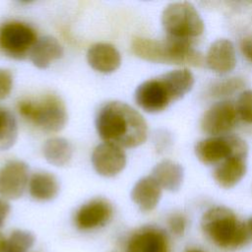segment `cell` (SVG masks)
Wrapping results in <instances>:
<instances>
[{
	"instance_id": "6da1fadb",
	"label": "cell",
	"mask_w": 252,
	"mask_h": 252,
	"mask_svg": "<svg viewBox=\"0 0 252 252\" xmlns=\"http://www.w3.org/2000/svg\"><path fill=\"white\" fill-rule=\"evenodd\" d=\"M95 128L105 143L122 149L142 145L148 135L144 117L135 108L121 101H109L99 108Z\"/></svg>"
},
{
	"instance_id": "7a4b0ae2",
	"label": "cell",
	"mask_w": 252,
	"mask_h": 252,
	"mask_svg": "<svg viewBox=\"0 0 252 252\" xmlns=\"http://www.w3.org/2000/svg\"><path fill=\"white\" fill-rule=\"evenodd\" d=\"M201 228L212 243L223 250L239 249L250 239L246 223L223 206L207 210L201 219Z\"/></svg>"
},
{
	"instance_id": "3957f363",
	"label": "cell",
	"mask_w": 252,
	"mask_h": 252,
	"mask_svg": "<svg viewBox=\"0 0 252 252\" xmlns=\"http://www.w3.org/2000/svg\"><path fill=\"white\" fill-rule=\"evenodd\" d=\"M133 52L140 58L161 64L200 66L203 58L190 40L168 36L164 39L138 37L132 42Z\"/></svg>"
},
{
	"instance_id": "277c9868",
	"label": "cell",
	"mask_w": 252,
	"mask_h": 252,
	"mask_svg": "<svg viewBox=\"0 0 252 252\" xmlns=\"http://www.w3.org/2000/svg\"><path fill=\"white\" fill-rule=\"evenodd\" d=\"M18 109L23 117L45 132H58L67 122L66 106L55 94H46L35 101H21Z\"/></svg>"
},
{
	"instance_id": "5b68a950",
	"label": "cell",
	"mask_w": 252,
	"mask_h": 252,
	"mask_svg": "<svg viewBox=\"0 0 252 252\" xmlns=\"http://www.w3.org/2000/svg\"><path fill=\"white\" fill-rule=\"evenodd\" d=\"M161 24L168 36L186 39L199 36L204 32V22L195 7L188 2L167 5L161 14Z\"/></svg>"
},
{
	"instance_id": "8992f818",
	"label": "cell",
	"mask_w": 252,
	"mask_h": 252,
	"mask_svg": "<svg viewBox=\"0 0 252 252\" xmlns=\"http://www.w3.org/2000/svg\"><path fill=\"white\" fill-rule=\"evenodd\" d=\"M248 147L236 136H215L199 141L195 145V155L204 164L222 161L232 155L247 156Z\"/></svg>"
},
{
	"instance_id": "52a82bcc",
	"label": "cell",
	"mask_w": 252,
	"mask_h": 252,
	"mask_svg": "<svg viewBox=\"0 0 252 252\" xmlns=\"http://www.w3.org/2000/svg\"><path fill=\"white\" fill-rule=\"evenodd\" d=\"M36 40L34 31L27 24L9 22L0 28V49L13 58H25Z\"/></svg>"
},
{
	"instance_id": "ba28073f",
	"label": "cell",
	"mask_w": 252,
	"mask_h": 252,
	"mask_svg": "<svg viewBox=\"0 0 252 252\" xmlns=\"http://www.w3.org/2000/svg\"><path fill=\"white\" fill-rule=\"evenodd\" d=\"M135 100L142 109L151 113L162 111L173 101L171 94L161 77L142 83L135 92Z\"/></svg>"
},
{
	"instance_id": "9c48e42d",
	"label": "cell",
	"mask_w": 252,
	"mask_h": 252,
	"mask_svg": "<svg viewBox=\"0 0 252 252\" xmlns=\"http://www.w3.org/2000/svg\"><path fill=\"white\" fill-rule=\"evenodd\" d=\"M29 166L22 160H10L0 169V196L16 200L23 196L29 185Z\"/></svg>"
},
{
	"instance_id": "30bf717a",
	"label": "cell",
	"mask_w": 252,
	"mask_h": 252,
	"mask_svg": "<svg viewBox=\"0 0 252 252\" xmlns=\"http://www.w3.org/2000/svg\"><path fill=\"white\" fill-rule=\"evenodd\" d=\"M167 233L157 226L146 225L135 230L127 239L125 252H170Z\"/></svg>"
},
{
	"instance_id": "8fae6325",
	"label": "cell",
	"mask_w": 252,
	"mask_h": 252,
	"mask_svg": "<svg viewBox=\"0 0 252 252\" xmlns=\"http://www.w3.org/2000/svg\"><path fill=\"white\" fill-rule=\"evenodd\" d=\"M113 208L103 198H95L82 205L74 215V224L80 230H93L104 226L112 218Z\"/></svg>"
},
{
	"instance_id": "7c38bea8",
	"label": "cell",
	"mask_w": 252,
	"mask_h": 252,
	"mask_svg": "<svg viewBox=\"0 0 252 252\" xmlns=\"http://www.w3.org/2000/svg\"><path fill=\"white\" fill-rule=\"evenodd\" d=\"M237 112L229 101H219L210 106L203 114L201 128L207 134L214 136L224 134L232 129L236 123Z\"/></svg>"
},
{
	"instance_id": "4fadbf2b",
	"label": "cell",
	"mask_w": 252,
	"mask_h": 252,
	"mask_svg": "<svg viewBox=\"0 0 252 252\" xmlns=\"http://www.w3.org/2000/svg\"><path fill=\"white\" fill-rule=\"evenodd\" d=\"M92 163L99 175L112 177L124 169L126 155L121 147L104 142L94 148L92 154Z\"/></svg>"
},
{
	"instance_id": "5bb4252c",
	"label": "cell",
	"mask_w": 252,
	"mask_h": 252,
	"mask_svg": "<svg viewBox=\"0 0 252 252\" xmlns=\"http://www.w3.org/2000/svg\"><path fill=\"white\" fill-rule=\"evenodd\" d=\"M208 67L217 73H227L236 65V55L233 43L225 38L214 41L206 55Z\"/></svg>"
},
{
	"instance_id": "9a60e30c",
	"label": "cell",
	"mask_w": 252,
	"mask_h": 252,
	"mask_svg": "<svg viewBox=\"0 0 252 252\" xmlns=\"http://www.w3.org/2000/svg\"><path fill=\"white\" fill-rule=\"evenodd\" d=\"M87 60L94 70L103 74L116 71L121 64L119 51L112 44L105 42L92 45L87 52Z\"/></svg>"
},
{
	"instance_id": "2e32d148",
	"label": "cell",
	"mask_w": 252,
	"mask_h": 252,
	"mask_svg": "<svg viewBox=\"0 0 252 252\" xmlns=\"http://www.w3.org/2000/svg\"><path fill=\"white\" fill-rule=\"evenodd\" d=\"M246 157L232 155L218 164L213 173L216 182L226 189L235 186L246 173Z\"/></svg>"
},
{
	"instance_id": "e0dca14e",
	"label": "cell",
	"mask_w": 252,
	"mask_h": 252,
	"mask_svg": "<svg viewBox=\"0 0 252 252\" xmlns=\"http://www.w3.org/2000/svg\"><path fill=\"white\" fill-rule=\"evenodd\" d=\"M161 187L150 175L139 179L131 191L132 201L143 212L153 211L161 197Z\"/></svg>"
},
{
	"instance_id": "ac0fdd59",
	"label": "cell",
	"mask_w": 252,
	"mask_h": 252,
	"mask_svg": "<svg viewBox=\"0 0 252 252\" xmlns=\"http://www.w3.org/2000/svg\"><path fill=\"white\" fill-rule=\"evenodd\" d=\"M63 52L61 43L55 37L45 35L35 41L29 56L35 67L45 69L53 61L61 58Z\"/></svg>"
},
{
	"instance_id": "d6986e66",
	"label": "cell",
	"mask_w": 252,
	"mask_h": 252,
	"mask_svg": "<svg viewBox=\"0 0 252 252\" xmlns=\"http://www.w3.org/2000/svg\"><path fill=\"white\" fill-rule=\"evenodd\" d=\"M30 195L36 201H50L54 199L59 192V183L57 178L46 171L33 173L29 180Z\"/></svg>"
},
{
	"instance_id": "ffe728a7",
	"label": "cell",
	"mask_w": 252,
	"mask_h": 252,
	"mask_svg": "<svg viewBox=\"0 0 252 252\" xmlns=\"http://www.w3.org/2000/svg\"><path fill=\"white\" fill-rule=\"evenodd\" d=\"M151 176L158 183L161 189L176 191L183 181V168L179 163L165 159L153 168Z\"/></svg>"
},
{
	"instance_id": "44dd1931",
	"label": "cell",
	"mask_w": 252,
	"mask_h": 252,
	"mask_svg": "<svg viewBox=\"0 0 252 252\" xmlns=\"http://www.w3.org/2000/svg\"><path fill=\"white\" fill-rule=\"evenodd\" d=\"M42 153L49 163L55 166H63L71 160L73 147L68 140L61 137H53L46 140Z\"/></svg>"
},
{
	"instance_id": "7402d4cb",
	"label": "cell",
	"mask_w": 252,
	"mask_h": 252,
	"mask_svg": "<svg viewBox=\"0 0 252 252\" xmlns=\"http://www.w3.org/2000/svg\"><path fill=\"white\" fill-rule=\"evenodd\" d=\"M160 77L166 84L173 101L183 97L194 85V76L187 69L173 70Z\"/></svg>"
},
{
	"instance_id": "603a6c76",
	"label": "cell",
	"mask_w": 252,
	"mask_h": 252,
	"mask_svg": "<svg viewBox=\"0 0 252 252\" xmlns=\"http://www.w3.org/2000/svg\"><path fill=\"white\" fill-rule=\"evenodd\" d=\"M18 137V125L15 116L0 105V151L10 149Z\"/></svg>"
},
{
	"instance_id": "cb8c5ba5",
	"label": "cell",
	"mask_w": 252,
	"mask_h": 252,
	"mask_svg": "<svg viewBox=\"0 0 252 252\" xmlns=\"http://www.w3.org/2000/svg\"><path fill=\"white\" fill-rule=\"evenodd\" d=\"M34 235L27 230L15 229L5 238L3 252H29L34 244Z\"/></svg>"
},
{
	"instance_id": "d4e9b609",
	"label": "cell",
	"mask_w": 252,
	"mask_h": 252,
	"mask_svg": "<svg viewBox=\"0 0 252 252\" xmlns=\"http://www.w3.org/2000/svg\"><path fill=\"white\" fill-rule=\"evenodd\" d=\"M236 112L246 123H252V91L247 90L240 94L237 103Z\"/></svg>"
},
{
	"instance_id": "484cf974",
	"label": "cell",
	"mask_w": 252,
	"mask_h": 252,
	"mask_svg": "<svg viewBox=\"0 0 252 252\" xmlns=\"http://www.w3.org/2000/svg\"><path fill=\"white\" fill-rule=\"evenodd\" d=\"M167 227L169 231L176 236L184 234L187 227V219L181 213H173L167 219Z\"/></svg>"
},
{
	"instance_id": "4316f807",
	"label": "cell",
	"mask_w": 252,
	"mask_h": 252,
	"mask_svg": "<svg viewBox=\"0 0 252 252\" xmlns=\"http://www.w3.org/2000/svg\"><path fill=\"white\" fill-rule=\"evenodd\" d=\"M13 88V75L8 69L0 68V100L9 96Z\"/></svg>"
},
{
	"instance_id": "83f0119b",
	"label": "cell",
	"mask_w": 252,
	"mask_h": 252,
	"mask_svg": "<svg viewBox=\"0 0 252 252\" xmlns=\"http://www.w3.org/2000/svg\"><path fill=\"white\" fill-rule=\"evenodd\" d=\"M242 86V82L238 79H232L229 81H226L224 83L220 84L219 86H217L216 88V94H230L231 92L239 89Z\"/></svg>"
},
{
	"instance_id": "f1b7e54d",
	"label": "cell",
	"mask_w": 252,
	"mask_h": 252,
	"mask_svg": "<svg viewBox=\"0 0 252 252\" xmlns=\"http://www.w3.org/2000/svg\"><path fill=\"white\" fill-rule=\"evenodd\" d=\"M240 48L244 56L252 62V36L243 38L240 44Z\"/></svg>"
},
{
	"instance_id": "f546056e",
	"label": "cell",
	"mask_w": 252,
	"mask_h": 252,
	"mask_svg": "<svg viewBox=\"0 0 252 252\" xmlns=\"http://www.w3.org/2000/svg\"><path fill=\"white\" fill-rule=\"evenodd\" d=\"M9 213H10V205H9V203L5 199L0 198V226L5 221L6 218L9 215Z\"/></svg>"
},
{
	"instance_id": "4dcf8cb0",
	"label": "cell",
	"mask_w": 252,
	"mask_h": 252,
	"mask_svg": "<svg viewBox=\"0 0 252 252\" xmlns=\"http://www.w3.org/2000/svg\"><path fill=\"white\" fill-rule=\"evenodd\" d=\"M246 226H247V230L249 233V237L252 239V217L247 220Z\"/></svg>"
},
{
	"instance_id": "1f68e13d",
	"label": "cell",
	"mask_w": 252,
	"mask_h": 252,
	"mask_svg": "<svg viewBox=\"0 0 252 252\" xmlns=\"http://www.w3.org/2000/svg\"><path fill=\"white\" fill-rule=\"evenodd\" d=\"M4 242H5V237L2 235L0 232V252H3V247H4Z\"/></svg>"
},
{
	"instance_id": "d6a6232c",
	"label": "cell",
	"mask_w": 252,
	"mask_h": 252,
	"mask_svg": "<svg viewBox=\"0 0 252 252\" xmlns=\"http://www.w3.org/2000/svg\"><path fill=\"white\" fill-rule=\"evenodd\" d=\"M185 252H203V251L200 249H196V248H190V249H187Z\"/></svg>"
}]
</instances>
